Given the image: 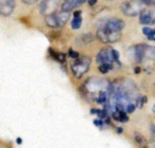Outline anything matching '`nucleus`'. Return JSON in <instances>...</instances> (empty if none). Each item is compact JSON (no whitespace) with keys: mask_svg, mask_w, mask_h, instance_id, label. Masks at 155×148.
Segmentation results:
<instances>
[{"mask_svg":"<svg viewBox=\"0 0 155 148\" xmlns=\"http://www.w3.org/2000/svg\"><path fill=\"white\" fill-rule=\"evenodd\" d=\"M94 40V36L91 34H82L75 39L78 46H87Z\"/></svg>","mask_w":155,"mask_h":148,"instance_id":"4468645a","label":"nucleus"},{"mask_svg":"<svg viewBox=\"0 0 155 148\" xmlns=\"http://www.w3.org/2000/svg\"><path fill=\"white\" fill-rule=\"evenodd\" d=\"M69 18H70V12H65L62 11V10L61 11H54L53 13L45 16L47 26L53 29L62 28L68 21Z\"/></svg>","mask_w":155,"mask_h":148,"instance_id":"7ed1b4c3","label":"nucleus"},{"mask_svg":"<svg viewBox=\"0 0 155 148\" xmlns=\"http://www.w3.org/2000/svg\"><path fill=\"white\" fill-rule=\"evenodd\" d=\"M138 15H139V21L141 24L148 26V24H154V13L151 10L143 9Z\"/></svg>","mask_w":155,"mask_h":148,"instance_id":"f8f14e48","label":"nucleus"},{"mask_svg":"<svg viewBox=\"0 0 155 148\" xmlns=\"http://www.w3.org/2000/svg\"><path fill=\"white\" fill-rule=\"evenodd\" d=\"M113 69H114V65L112 64H101L99 66V71L101 73H103V74L107 73L108 71L113 70Z\"/></svg>","mask_w":155,"mask_h":148,"instance_id":"a211bd4d","label":"nucleus"},{"mask_svg":"<svg viewBox=\"0 0 155 148\" xmlns=\"http://www.w3.org/2000/svg\"><path fill=\"white\" fill-rule=\"evenodd\" d=\"M112 118L115 121H117V122H121V123H127L129 121V116H127V112L120 111V110H116V109H114L112 111Z\"/></svg>","mask_w":155,"mask_h":148,"instance_id":"ddd939ff","label":"nucleus"},{"mask_svg":"<svg viewBox=\"0 0 155 148\" xmlns=\"http://www.w3.org/2000/svg\"><path fill=\"white\" fill-rule=\"evenodd\" d=\"M36 1H38V0H22V2L27 3V5H33V3H35Z\"/></svg>","mask_w":155,"mask_h":148,"instance_id":"5701e85b","label":"nucleus"},{"mask_svg":"<svg viewBox=\"0 0 155 148\" xmlns=\"http://www.w3.org/2000/svg\"><path fill=\"white\" fill-rule=\"evenodd\" d=\"M94 124H95L96 126H98V127H102V126H103V121L100 120V118H98V120L94 121Z\"/></svg>","mask_w":155,"mask_h":148,"instance_id":"4be33fe9","label":"nucleus"},{"mask_svg":"<svg viewBox=\"0 0 155 148\" xmlns=\"http://www.w3.org/2000/svg\"><path fill=\"white\" fill-rule=\"evenodd\" d=\"M144 5H153L155 2V0H140Z\"/></svg>","mask_w":155,"mask_h":148,"instance_id":"412c9836","label":"nucleus"},{"mask_svg":"<svg viewBox=\"0 0 155 148\" xmlns=\"http://www.w3.org/2000/svg\"><path fill=\"white\" fill-rule=\"evenodd\" d=\"M86 0H64L62 3L61 10L65 12H71L73 9L81 7Z\"/></svg>","mask_w":155,"mask_h":148,"instance_id":"9b49d317","label":"nucleus"},{"mask_svg":"<svg viewBox=\"0 0 155 148\" xmlns=\"http://www.w3.org/2000/svg\"><path fill=\"white\" fill-rule=\"evenodd\" d=\"M98 0H87V2H88L89 5H95L97 3Z\"/></svg>","mask_w":155,"mask_h":148,"instance_id":"b1692460","label":"nucleus"},{"mask_svg":"<svg viewBox=\"0 0 155 148\" xmlns=\"http://www.w3.org/2000/svg\"><path fill=\"white\" fill-rule=\"evenodd\" d=\"M134 141H135V143L137 144L138 146H140V147H147V146H148L147 140L144 139L141 134H139V133H135V134H134Z\"/></svg>","mask_w":155,"mask_h":148,"instance_id":"2eb2a0df","label":"nucleus"},{"mask_svg":"<svg viewBox=\"0 0 155 148\" xmlns=\"http://www.w3.org/2000/svg\"><path fill=\"white\" fill-rule=\"evenodd\" d=\"M142 32H143L144 36H147V38L151 41H154L155 40V31L153 29L149 28V27H144L142 29Z\"/></svg>","mask_w":155,"mask_h":148,"instance_id":"dca6fc26","label":"nucleus"},{"mask_svg":"<svg viewBox=\"0 0 155 148\" xmlns=\"http://www.w3.org/2000/svg\"><path fill=\"white\" fill-rule=\"evenodd\" d=\"M81 24H82V17H81V16L73 17L72 21H71V28H72L73 30H78V29H80Z\"/></svg>","mask_w":155,"mask_h":148,"instance_id":"f3484780","label":"nucleus"},{"mask_svg":"<svg viewBox=\"0 0 155 148\" xmlns=\"http://www.w3.org/2000/svg\"><path fill=\"white\" fill-rule=\"evenodd\" d=\"M91 59L88 56H79L71 65V71L75 78H81L89 70Z\"/></svg>","mask_w":155,"mask_h":148,"instance_id":"20e7f679","label":"nucleus"},{"mask_svg":"<svg viewBox=\"0 0 155 148\" xmlns=\"http://www.w3.org/2000/svg\"><path fill=\"white\" fill-rule=\"evenodd\" d=\"M15 9V0H0V15L8 17Z\"/></svg>","mask_w":155,"mask_h":148,"instance_id":"9d476101","label":"nucleus"},{"mask_svg":"<svg viewBox=\"0 0 155 148\" xmlns=\"http://www.w3.org/2000/svg\"><path fill=\"white\" fill-rule=\"evenodd\" d=\"M97 27H101V28L107 29L110 31H116V32H121L124 28V22L121 19H118L116 17H110L102 19L98 22Z\"/></svg>","mask_w":155,"mask_h":148,"instance_id":"6e6552de","label":"nucleus"},{"mask_svg":"<svg viewBox=\"0 0 155 148\" xmlns=\"http://www.w3.org/2000/svg\"><path fill=\"white\" fill-rule=\"evenodd\" d=\"M97 62L99 65L101 64H117L118 66H121V64L119 62V53L116 50L112 49L110 47L103 48L99 51L97 55Z\"/></svg>","mask_w":155,"mask_h":148,"instance_id":"39448f33","label":"nucleus"},{"mask_svg":"<svg viewBox=\"0 0 155 148\" xmlns=\"http://www.w3.org/2000/svg\"><path fill=\"white\" fill-rule=\"evenodd\" d=\"M110 88L112 84L107 80L91 77L81 87V92L87 101L105 105L110 99Z\"/></svg>","mask_w":155,"mask_h":148,"instance_id":"f257e3e1","label":"nucleus"},{"mask_svg":"<svg viewBox=\"0 0 155 148\" xmlns=\"http://www.w3.org/2000/svg\"><path fill=\"white\" fill-rule=\"evenodd\" d=\"M50 53H51V55L53 56L56 60H58V61H65V54L58 53V52H55L52 49H50Z\"/></svg>","mask_w":155,"mask_h":148,"instance_id":"6ab92c4d","label":"nucleus"},{"mask_svg":"<svg viewBox=\"0 0 155 148\" xmlns=\"http://www.w3.org/2000/svg\"><path fill=\"white\" fill-rule=\"evenodd\" d=\"M130 56L137 62H143L146 59L153 60L155 57V49L148 45H138L129 50Z\"/></svg>","mask_w":155,"mask_h":148,"instance_id":"f03ea898","label":"nucleus"},{"mask_svg":"<svg viewBox=\"0 0 155 148\" xmlns=\"http://www.w3.org/2000/svg\"><path fill=\"white\" fill-rule=\"evenodd\" d=\"M97 38L103 43H117L121 38V32H116V31H110L107 29L97 27Z\"/></svg>","mask_w":155,"mask_h":148,"instance_id":"423d86ee","label":"nucleus"},{"mask_svg":"<svg viewBox=\"0 0 155 148\" xmlns=\"http://www.w3.org/2000/svg\"><path fill=\"white\" fill-rule=\"evenodd\" d=\"M61 0H41L39 5V11L43 16H47L49 14L56 11L58 7L60 5Z\"/></svg>","mask_w":155,"mask_h":148,"instance_id":"1a4fd4ad","label":"nucleus"},{"mask_svg":"<svg viewBox=\"0 0 155 148\" xmlns=\"http://www.w3.org/2000/svg\"><path fill=\"white\" fill-rule=\"evenodd\" d=\"M144 7L146 5L140 0H130L121 5V11L124 15L134 17V16H137L144 9Z\"/></svg>","mask_w":155,"mask_h":148,"instance_id":"0eeeda50","label":"nucleus"},{"mask_svg":"<svg viewBox=\"0 0 155 148\" xmlns=\"http://www.w3.org/2000/svg\"><path fill=\"white\" fill-rule=\"evenodd\" d=\"M16 142H17V143H18V144H19V145H20V144L22 143V140H21V139H19V137H18V139L16 140Z\"/></svg>","mask_w":155,"mask_h":148,"instance_id":"393cba45","label":"nucleus"},{"mask_svg":"<svg viewBox=\"0 0 155 148\" xmlns=\"http://www.w3.org/2000/svg\"><path fill=\"white\" fill-rule=\"evenodd\" d=\"M117 131H118V132H122L123 129H122V128H118V130H117Z\"/></svg>","mask_w":155,"mask_h":148,"instance_id":"a878e982","label":"nucleus"},{"mask_svg":"<svg viewBox=\"0 0 155 148\" xmlns=\"http://www.w3.org/2000/svg\"><path fill=\"white\" fill-rule=\"evenodd\" d=\"M69 56H70L71 58H73V59H75L77 57H79V53L75 51H73V50H69Z\"/></svg>","mask_w":155,"mask_h":148,"instance_id":"aec40b11","label":"nucleus"},{"mask_svg":"<svg viewBox=\"0 0 155 148\" xmlns=\"http://www.w3.org/2000/svg\"><path fill=\"white\" fill-rule=\"evenodd\" d=\"M107 1H115V0H107Z\"/></svg>","mask_w":155,"mask_h":148,"instance_id":"bb28decb","label":"nucleus"}]
</instances>
